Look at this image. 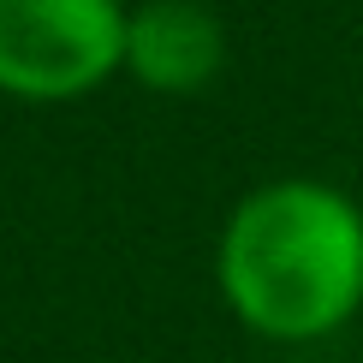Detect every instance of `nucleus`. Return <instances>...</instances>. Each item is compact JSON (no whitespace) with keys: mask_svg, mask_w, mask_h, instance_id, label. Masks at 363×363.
Wrapping results in <instances>:
<instances>
[{"mask_svg":"<svg viewBox=\"0 0 363 363\" xmlns=\"http://www.w3.org/2000/svg\"><path fill=\"white\" fill-rule=\"evenodd\" d=\"M215 280L250 334L334 340L363 310V208L328 179L256 185L220 226Z\"/></svg>","mask_w":363,"mask_h":363,"instance_id":"f257e3e1","label":"nucleus"},{"mask_svg":"<svg viewBox=\"0 0 363 363\" xmlns=\"http://www.w3.org/2000/svg\"><path fill=\"white\" fill-rule=\"evenodd\" d=\"M125 66L119 0H0V89L72 101Z\"/></svg>","mask_w":363,"mask_h":363,"instance_id":"f03ea898","label":"nucleus"},{"mask_svg":"<svg viewBox=\"0 0 363 363\" xmlns=\"http://www.w3.org/2000/svg\"><path fill=\"white\" fill-rule=\"evenodd\" d=\"M226 60V36L215 12L196 0H143L125 12V72L143 89L161 96H185L203 89Z\"/></svg>","mask_w":363,"mask_h":363,"instance_id":"7ed1b4c3","label":"nucleus"}]
</instances>
